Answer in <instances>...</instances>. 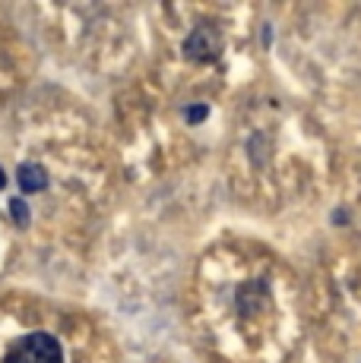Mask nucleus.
I'll return each mask as SVG.
<instances>
[{
    "label": "nucleus",
    "mask_w": 361,
    "mask_h": 363,
    "mask_svg": "<svg viewBox=\"0 0 361 363\" xmlns=\"http://www.w3.org/2000/svg\"><path fill=\"white\" fill-rule=\"evenodd\" d=\"M4 363H64L60 341L48 332H32L6 351Z\"/></svg>",
    "instance_id": "obj_1"
},
{
    "label": "nucleus",
    "mask_w": 361,
    "mask_h": 363,
    "mask_svg": "<svg viewBox=\"0 0 361 363\" xmlns=\"http://www.w3.org/2000/svg\"><path fill=\"white\" fill-rule=\"evenodd\" d=\"M222 45H225V41H222L219 26H212V23H200L197 29L187 35V41H184V54H187V60H193V64H212V60H219Z\"/></svg>",
    "instance_id": "obj_2"
},
{
    "label": "nucleus",
    "mask_w": 361,
    "mask_h": 363,
    "mask_svg": "<svg viewBox=\"0 0 361 363\" xmlns=\"http://www.w3.org/2000/svg\"><path fill=\"white\" fill-rule=\"evenodd\" d=\"M266 303V281H251L238 288V313L241 316H254Z\"/></svg>",
    "instance_id": "obj_3"
},
{
    "label": "nucleus",
    "mask_w": 361,
    "mask_h": 363,
    "mask_svg": "<svg viewBox=\"0 0 361 363\" xmlns=\"http://www.w3.org/2000/svg\"><path fill=\"white\" fill-rule=\"evenodd\" d=\"M16 184H19V190L29 193V196H32V193L48 190V167H41V164H19Z\"/></svg>",
    "instance_id": "obj_4"
},
{
    "label": "nucleus",
    "mask_w": 361,
    "mask_h": 363,
    "mask_svg": "<svg viewBox=\"0 0 361 363\" xmlns=\"http://www.w3.org/2000/svg\"><path fill=\"white\" fill-rule=\"evenodd\" d=\"M10 215H13V221H16L19 228L29 225V206H26V202L19 199V196H13V199H10Z\"/></svg>",
    "instance_id": "obj_5"
},
{
    "label": "nucleus",
    "mask_w": 361,
    "mask_h": 363,
    "mask_svg": "<svg viewBox=\"0 0 361 363\" xmlns=\"http://www.w3.org/2000/svg\"><path fill=\"white\" fill-rule=\"evenodd\" d=\"M184 117H187V123H200L210 117V108H206V104H193V108L184 111Z\"/></svg>",
    "instance_id": "obj_6"
},
{
    "label": "nucleus",
    "mask_w": 361,
    "mask_h": 363,
    "mask_svg": "<svg viewBox=\"0 0 361 363\" xmlns=\"http://www.w3.org/2000/svg\"><path fill=\"white\" fill-rule=\"evenodd\" d=\"M0 186H6V174L4 171H0Z\"/></svg>",
    "instance_id": "obj_7"
}]
</instances>
